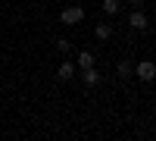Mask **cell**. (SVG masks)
I'll list each match as a JSON object with an SVG mask.
<instances>
[{"instance_id":"52a82bcc","label":"cell","mask_w":156,"mask_h":141,"mask_svg":"<svg viewBox=\"0 0 156 141\" xmlns=\"http://www.w3.org/2000/svg\"><path fill=\"white\" fill-rule=\"evenodd\" d=\"M84 82H87V85H100V72H97L94 66H90V69H84Z\"/></svg>"},{"instance_id":"277c9868","label":"cell","mask_w":156,"mask_h":141,"mask_svg":"<svg viewBox=\"0 0 156 141\" xmlns=\"http://www.w3.org/2000/svg\"><path fill=\"white\" fill-rule=\"evenodd\" d=\"M56 75H59L62 82H66V79H72V75H75V63H72V60H62V66L56 69Z\"/></svg>"},{"instance_id":"30bf717a","label":"cell","mask_w":156,"mask_h":141,"mask_svg":"<svg viewBox=\"0 0 156 141\" xmlns=\"http://www.w3.org/2000/svg\"><path fill=\"white\" fill-rule=\"evenodd\" d=\"M69 47H72V44L66 41V38H59V41H56V50H59V54H69Z\"/></svg>"},{"instance_id":"3957f363","label":"cell","mask_w":156,"mask_h":141,"mask_svg":"<svg viewBox=\"0 0 156 141\" xmlns=\"http://www.w3.org/2000/svg\"><path fill=\"white\" fill-rule=\"evenodd\" d=\"M128 25H131V28H147V16L140 9H134L131 16H128Z\"/></svg>"},{"instance_id":"7a4b0ae2","label":"cell","mask_w":156,"mask_h":141,"mask_svg":"<svg viewBox=\"0 0 156 141\" xmlns=\"http://www.w3.org/2000/svg\"><path fill=\"white\" fill-rule=\"evenodd\" d=\"M59 19L66 22V25H78V22L84 19V9H81V6H66V9L59 13Z\"/></svg>"},{"instance_id":"6da1fadb","label":"cell","mask_w":156,"mask_h":141,"mask_svg":"<svg viewBox=\"0 0 156 141\" xmlns=\"http://www.w3.org/2000/svg\"><path fill=\"white\" fill-rule=\"evenodd\" d=\"M134 72H137V79H140V82H153V79H156V63L140 60L137 66H134Z\"/></svg>"},{"instance_id":"ba28073f","label":"cell","mask_w":156,"mask_h":141,"mask_svg":"<svg viewBox=\"0 0 156 141\" xmlns=\"http://www.w3.org/2000/svg\"><path fill=\"white\" fill-rule=\"evenodd\" d=\"M103 13H106V16H115V13H119V0H103Z\"/></svg>"},{"instance_id":"9c48e42d","label":"cell","mask_w":156,"mask_h":141,"mask_svg":"<svg viewBox=\"0 0 156 141\" xmlns=\"http://www.w3.org/2000/svg\"><path fill=\"white\" fill-rule=\"evenodd\" d=\"M115 72H119V75H131L134 69H131V63H128V60H122V63H119V69H115Z\"/></svg>"},{"instance_id":"5b68a950","label":"cell","mask_w":156,"mask_h":141,"mask_svg":"<svg viewBox=\"0 0 156 141\" xmlns=\"http://www.w3.org/2000/svg\"><path fill=\"white\" fill-rule=\"evenodd\" d=\"M109 35H112V28H109V22H100L97 28H94V38H97V41H109Z\"/></svg>"},{"instance_id":"8fae6325","label":"cell","mask_w":156,"mask_h":141,"mask_svg":"<svg viewBox=\"0 0 156 141\" xmlns=\"http://www.w3.org/2000/svg\"><path fill=\"white\" fill-rule=\"evenodd\" d=\"M131 3H134V6H140V3H144V0H131Z\"/></svg>"},{"instance_id":"8992f818","label":"cell","mask_w":156,"mask_h":141,"mask_svg":"<svg viewBox=\"0 0 156 141\" xmlns=\"http://www.w3.org/2000/svg\"><path fill=\"white\" fill-rule=\"evenodd\" d=\"M78 66H81V69H90V66H94V54H90V50L78 54Z\"/></svg>"}]
</instances>
